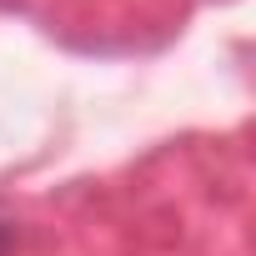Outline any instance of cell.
<instances>
[{
    "label": "cell",
    "mask_w": 256,
    "mask_h": 256,
    "mask_svg": "<svg viewBox=\"0 0 256 256\" xmlns=\"http://www.w3.org/2000/svg\"><path fill=\"white\" fill-rule=\"evenodd\" d=\"M6 251H10V231H6V226H0V256H6Z\"/></svg>",
    "instance_id": "cell-1"
}]
</instances>
